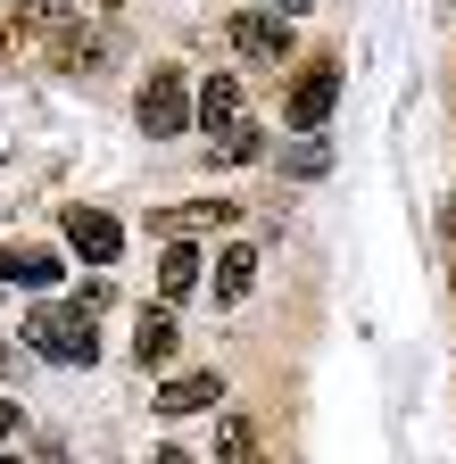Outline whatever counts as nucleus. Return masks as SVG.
I'll list each match as a JSON object with an SVG mask.
<instances>
[{
  "instance_id": "18",
  "label": "nucleus",
  "mask_w": 456,
  "mask_h": 464,
  "mask_svg": "<svg viewBox=\"0 0 456 464\" xmlns=\"http://www.w3.org/2000/svg\"><path fill=\"white\" fill-rule=\"evenodd\" d=\"M150 464H191V456H183V448H158V456H150Z\"/></svg>"
},
{
  "instance_id": "10",
  "label": "nucleus",
  "mask_w": 456,
  "mask_h": 464,
  "mask_svg": "<svg viewBox=\"0 0 456 464\" xmlns=\"http://www.w3.org/2000/svg\"><path fill=\"white\" fill-rule=\"evenodd\" d=\"M199 266H208V257H199L191 241H166V257H158V299H166V307L191 299V290H199Z\"/></svg>"
},
{
  "instance_id": "17",
  "label": "nucleus",
  "mask_w": 456,
  "mask_h": 464,
  "mask_svg": "<svg viewBox=\"0 0 456 464\" xmlns=\"http://www.w3.org/2000/svg\"><path fill=\"white\" fill-rule=\"evenodd\" d=\"M9 440H17V406L0 398V448H9Z\"/></svg>"
},
{
  "instance_id": "8",
  "label": "nucleus",
  "mask_w": 456,
  "mask_h": 464,
  "mask_svg": "<svg viewBox=\"0 0 456 464\" xmlns=\"http://www.w3.org/2000/svg\"><path fill=\"white\" fill-rule=\"evenodd\" d=\"M191 116L208 133H224V125H241V75H208L199 92H191Z\"/></svg>"
},
{
  "instance_id": "16",
  "label": "nucleus",
  "mask_w": 456,
  "mask_h": 464,
  "mask_svg": "<svg viewBox=\"0 0 456 464\" xmlns=\"http://www.w3.org/2000/svg\"><path fill=\"white\" fill-rule=\"evenodd\" d=\"M332 166V150L324 141H299V150H282V174H324Z\"/></svg>"
},
{
  "instance_id": "3",
  "label": "nucleus",
  "mask_w": 456,
  "mask_h": 464,
  "mask_svg": "<svg viewBox=\"0 0 456 464\" xmlns=\"http://www.w3.org/2000/svg\"><path fill=\"white\" fill-rule=\"evenodd\" d=\"M332 100H340V58H299V67H291V108H282V125H291V133H315L324 116H332Z\"/></svg>"
},
{
  "instance_id": "19",
  "label": "nucleus",
  "mask_w": 456,
  "mask_h": 464,
  "mask_svg": "<svg viewBox=\"0 0 456 464\" xmlns=\"http://www.w3.org/2000/svg\"><path fill=\"white\" fill-rule=\"evenodd\" d=\"M83 9H125V0H83Z\"/></svg>"
},
{
  "instance_id": "14",
  "label": "nucleus",
  "mask_w": 456,
  "mask_h": 464,
  "mask_svg": "<svg viewBox=\"0 0 456 464\" xmlns=\"http://www.w3.org/2000/svg\"><path fill=\"white\" fill-rule=\"evenodd\" d=\"M216 464H266V456H257V423H249V415H224V423H216Z\"/></svg>"
},
{
  "instance_id": "13",
  "label": "nucleus",
  "mask_w": 456,
  "mask_h": 464,
  "mask_svg": "<svg viewBox=\"0 0 456 464\" xmlns=\"http://www.w3.org/2000/svg\"><path fill=\"white\" fill-rule=\"evenodd\" d=\"M50 67H67V75H92V67H100V34H83V25L67 17L59 34H50Z\"/></svg>"
},
{
  "instance_id": "5",
  "label": "nucleus",
  "mask_w": 456,
  "mask_h": 464,
  "mask_svg": "<svg viewBox=\"0 0 456 464\" xmlns=\"http://www.w3.org/2000/svg\"><path fill=\"white\" fill-rule=\"evenodd\" d=\"M67 249H75L83 266H117L125 232H117V216H108V208H67Z\"/></svg>"
},
{
  "instance_id": "21",
  "label": "nucleus",
  "mask_w": 456,
  "mask_h": 464,
  "mask_svg": "<svg viewBox=\"0 0 456 464\" xmlns=\"http://www.w3.org/2000/svg\"><path fill=\"white\" fill-rule=\"evenodd\" d=\"M0 464H17V456H0Z\"/></svg>"
},
{
  "instance_id": "2",
  "label": "nucleus",
  "mask_w": 456,
  "mask_h": 464,
  "mask_svg": "<svg viewBox=\"0 0 456 464\" xmlns=\"http://www.w3.org/2000/svg\"><path fill=\"white\" fill-rule=\"evenodd\" d=\"M133 116H141V133H150V141L191 133V83H183V67H150V83H141Z\"/></svg>"
},
{
  "instance_id": "12",
  "label": "nucleus",
  "mask_w": 456,
  "mask_h": 464,
  "mask_svg": "<svg viewBox=\"0 0 456 464\" xmlns=\"http://www.w3.org/2000/svg\"><path fill=\"white\" fill-rule=\"evenodd\" d=\"M216 398H224L216 373H175V382L158 390V415H199V406H216Z\"/></svg>"
},
{
  "instance_id": "4",
  "label": "nucleus",
  "mask_w": 456,
  "mask_h": 464,
  "mask_svg": "<svg viewBox=\"0 0 456 464\" xmlns=\"http://www.w3.org/2000/svg\"><path fill=\"white\" fill-rule=\"evenodd\" d=\"M233 50L249 58V67H291V17L282 9H233Z\"/></svg>"
},
{
  "instance_id": "1",
  "label": "nucleus",
  "mask_w": 456,
  "mask_h": 464,
  "mask_svg": "<svg viewBox=\"0 0 456 464\" xmlns=\"http://www.w3.org/2000/svg\"><path fill=\"white\" fill-rule=\"evenodd\" d=\"M25 348H34V357H50V365H92V357H100L83 307H42V315H25Z\"/></svg>"
},
{
  "instance_id": "11",
  "label": "nucleus",
  "mask_w": 456,
  "mask_h": 464,
  "mask_svg": "<svg viewBox=\"0 0 456 464\" xmlns=\"http://www.w3.org/2000/svg\"><path fill=\"white\" fill-rule=\"evenodd\" d=\"M249 282H257V249H249V241L216 249V307H241V299H249Z\"/></svg>"
},
{
  "instance_id": "7",
  "label": "nucleus",
  "mask_w": 456,
  "mask_h": 464,
  "mask_svg": "<svg viewBox=\"0 0 456 464\" xmlns=\"http://www.w3.org/2000/svg\"><path fill=\"white\" fill-rule=\"evenodd\" d=\"M175 340H183V332H175V307H166V299L141 307V324H133V357H141V365H175Z\"/></svg>"
},
{
  "instance_id": "9",
  "label": "nucleus",
  "mask_w": 456,
  "mask_h": 464,
  "mask_svg": "<svg viewBox=\"0 0 456 464\" xmlns=\"http://www.w3.org/2000/svg\"><path fill=\"white\" fill-rule=\"evenodd\" d=\"M59 274H67V266L50 257V249H34V241H9V249H0V282H25V290H50Z\"/></svg>"
},
{
  "instance_id": "6",
  "label": "nucleus",
  "mask_w": 456,
  "mask_h": 464,
  "mask_svg": "<svg viewBox=\"0 0 456 464\" xmlns=\"http://www.w3.org/2000/svg\"><path fill=\"white\" fill-rule=\"evenodd\" d=\"M233 216H241L233 199H191V208H158V216H150V232H158V241H191V232L233 224Z\"/></svg>"
},
{
  "instance_id": "20",
  "label": "nucleus",
  "mask_w": 456,
  "mask_h": 464,
  "mask_svg": "<svg viewBox=\"0 0 456 464\" xmlns=\"http://www.w3.org/2000/svg\"><path fill=\"white\" fill-rule=\"evenodd\" d=\"M448 282H456V257H448Z\"/></svg>"
},
{
  "instance_id": "15",
  "label": "nucleus",
  "mask_w": 456,
  "mask_h": 464,
  "mask_svg": "<svg viewBox=\"0 0 456 464\" xmlns=\"http://www.w3.org/2000/svg\"><path fill=\"white\" fill-rule=\"evenodd\" d=\"M249 158H266V133L241 116V125H224V133H216V166H249Z\"/></svg>"
}]
</instances>
